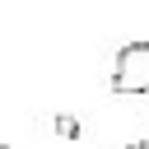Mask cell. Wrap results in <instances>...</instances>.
Returning <instances> with one entry per match:
<instances>
[{
	"label": "cell",
	"instance_id": "obj_1",
	"mask_svg": "<svg viewBox=\"0 0 149 149\" xmlns=\"http://www.w3.org/2000/svg\"><path fill=\"white\" fill-rule=\"evenodd\" d=\"M107 84H112V93H126V98L149 93V42H144V37H140V42H126V47L112 56Z\"/></svg>",
	"mask_w": 149,
	"mask_h": 149
},
{
	"label": "cell",
	"instance_id": "obj_2",
	"mask_svg": "<svg viewBox=\"0 0 149 149\" xmlns=\"http://www.w3.org/2000/svg\"><path fill=\"white\" fill-rule=\"evenodd\" d=\"M51 126H56V135H65V140H79V121H74V116L56 112V116H51Z\"/></svg>",
	"mask_w": 149,
	"mask_h": 149
},
{
	"label": "cell",
	"instance_id": "obj_3",
	"mask_svg": "<svg viewBox=\"0 0 149 149\" xmlns=\"http://www.w3.org/2000/svg\"><path fill=\"white\" fill-rule=\"evenodd\" d=\"M126 149H149V140H135V144H126Z\"/></svg>",
	"mask_w": 149,
	"mask_h": 149
},
{
	"label": "cell",
	"instance_id": "obj_4",
	"mask_svg": "<svg viewBox=\"0 0 149 149\" xmlns=\"http://www.w3.org/2000/svg\"><path fill=\"white\" fill-rule=\"evenodd\" d=\"M0 149H5V144H0Z\"/></svg>",
	"mask_w": 149,
	"mask_h": 149
}]
</instances>
